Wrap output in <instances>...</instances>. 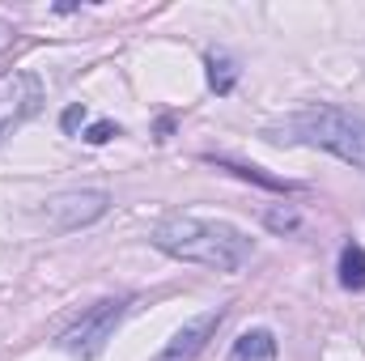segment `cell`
Instances as JSON below:
<instances>
[{"instance_id": "obj_10", "label": "cell", "mask_w": 365, "mask_h": 361, "mask_svg": "<svg viewBox=\"0 0 365 361\" xmlns=\"http://www.w3.org/2000/svg\"><path fill=\"white\" fill-rule=\"evenodd\" d=\"M208 162H217L221 171H230V175H238V179H251V183H259V187H268V191H293V183H284V179H272V175H264L259 166H242V162H225V158H208Z\"/></svg>"}, {"instance_id": "obj_5", "label": "cell", "mask_w": 365, "mask_h": 361, "mask_svg": "<svg viewBox=\"0 0 365 361\" xmlns=\"http://www.w3.org/2000/svg\"><path fill=\"white\" fill-rule=\"evenodd\" d=\"M106 208H110V195L98 191V187H90V191H64V195L47 200V221H51V230L68 234V230H81V225L98 221Z\"/></svg>"}, {"instance_id": "obj_6", "label": "cell", "mask_w": 365, "mask_h": 361, "mask_svg": "<svg viewBox=\"0 0 365 361\" xmlns=\"http://www.w3.org/2000/svg\"><path fill=\"white\" fill-rule=\"evenodd\" d=\"M221 319H225L221 306H217V310H204V315H195V319H187L153 361H195L200 353H204V345L212 340V332L221 327Z\"/></svg>"}, {"instance_id": "obj_12", "label": "cell", "mask_w": 365, "mask_h": 361, "mask_svg": "<svg viewBox=\"0 0 365 361\" xmlns=\"http://www.w3.org/2000/svg\"><path fill=\"white\" fill-rule=\"evenodd\" d=\"M115 136H119V123H110V119H98V123H90V132H86L90 145H106V141H115Z\"/></svg>"}, {"instance_id": "obj_7", "label": "cell", "mask_w": 365, "mask_h": 361, "mask_svg": "<svg viewBox=\"0 0 365 361\" xmlns=\"http://www.w3.org/2000/svg\"><path fill=\"white\" fill-rule=\"evenodd\" d=\"M230 361H276V336L268 327H251L234 340Z\"/></svg>"}, {"instance_id": "obj_2", "label": "cell", "mask_w": 365, "mask_h": 361, "mask_svg": "<svg viewBox=\"0 0 365 361\" xmlns=\"http://www.w3.org/2000/svg\"><path fill=\"white\" fill-rule=\"evenodd\" d=\"M264 136L276 141V145H314V149H327L340 162L365 171V115H353L344 106H331V102L302 106V111L284 115L280 123H268Z\"/></svg>"}, {"instance_id": "obj_1", "label": "cell", "mask_w": 365, "mask_h": 361, "mask_svg": "<svg viewBox=\"0 0 365 361\" xmlns=\"http://www.w3.org/2000/svg\"><path fill=\"white\" fill-rule=\"evenodd\" d=\"M149 243L182 264H200L212 272H238L255 255V243L238 225L212 217H166L162 225H153Z\"/></svg>"}, {"instance_id": "obj_9", "label": "cell", "mask_w": 365, "mask_h": 361, "mask_svg": "<svg viewBox=\"0 0 365 361\" xmlns=\"http://www.w3.org/2000/svg\"><path fill=\"white\" fill-rule=\"evenodd\" d=\"M204 64H208V86H212V90L217 93H234V86H238V68H234L230 56H217V51H212Z\"/></svg>"}, {"instance_id": "obj_8", "label": "cell", "mask_w": 365, "mask_h": 361, "mask_svg": "<svg viewBox=\"0 0 365 361\" xmlns=\"http://www.w3.org/2000/svg\"><path fill=\"white\" fill-rule=\"evenodd\" d=\"M340 285L353 289V293L365 289V247L361 243H349V247L340 251Z\"/></svg>"}, {"instance_id": "obj_4", "label": "cell", "mask_w": 365, "mask_h": 361, "mask_svg": "<svg viewBox=\"0 0 365 361\" xmlns=\"http://www.w3.org/2000/svg\"><path fill=\"white\" fill-rule=\"evenodd\" d=\"M43 106V81L26 68H13V73H0V141L21 128L30 115H38Z\"/></svg>"}, {"instance_id": "obj_11", "label": "cell", "mask_w": 365, "mask_h": 361, "mask_svg": "<svg viewBox=\"0 0 365 361\" xmlns=\"http://www.w3.org/2000/svg\"><path fill=\"white\" fill-rule=\"evenodd\" d=\"M264 221H268V230H276V234H293V230L302 225V217H297V208H293V204H280V208H272Z\"/></svg>"}, {"instance_id": "obj_13", "label": "cell", "mask_w": 365, "mask_h": 361, "mask_svg": "<svg viewBox=\"0 0 365 361\" xmlns=\"http://www.w3.org/2000/svg\"><path fill=\"white\" fill-rule=\"evenodd\" d=\"M81 119H86V106H81V102H73V106L60 115V128H64V132H77V128H81Z\"/></svg>"}, {"instance_id": "obj_3", "label": "cell", "mask_w": 365, "mask_h": 361, "mask_svg": "<svg viewBox=\"0 0 365 361\" xmlns=\"http://www.w3.org/2000/svg\"><path fill=\"white\" fill-rule=\"evenodd\" d=\"M123 315H128V298H102L68 332H60V349L73 353V357H81V361H93L106 349V340L115 336V327H119Z\"/></svg>"}]
</instances>
